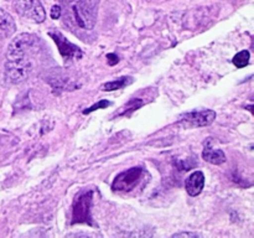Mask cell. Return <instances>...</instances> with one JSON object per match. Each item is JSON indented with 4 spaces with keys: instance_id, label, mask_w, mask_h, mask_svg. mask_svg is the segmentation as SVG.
<instances>
[{
    "instance_id": "cell-1",
    "label": "cell",
    "mask_w": 254,
    "mask_h": 238,
    "mask_svg": "<svg viewBox=\"0 0 254 238\" xmlns=\"http://www.w3.org/2000/svg\"><path fill=\"white\" fill-rule=\"evenodd\" d=\"M99 0H71L68 16L71 21L84 30H92L97 21Z\"/></svg>"
},
{
    "instance_id": "cell-2",
    "label": "cell",
    "mask_w": 254,
    "mask_h": 238,
    "mask_svg": "<svg viewBox=\"0 0 254 238\" xmlns=\"http://www.w3.org/2000/svg\"><path fill=\"white\" fill-rule=\"evenodd\" d=\"M40 50V40L31 34H20L7 47V61H31Z\"/></svg>"
},
{
    "instance_id": "cell-3",
    "label": "cell",
    "mask_w": 254,
    "mask_h": 238,
    "mask_svg": "<svg viewBox=\"0 0 254 238\" xmlns=\"http://www.w3.org/2000/svg\"><path fill=\"white\" fill-rule=\"evenodd\" d=\"M92 200H93V191H84L81 192L73 201L72 205V225L74 223H87L93 225L91 216Z\"/></svg>"
},
{
    "instance_id": "cell-4",
    "label": "cell",
    "mask_w": 254,
    "mask_h": 238,
    "mask_svg": "<svg viewBox=\"0 0 254 238\" xmlns=\"http://www.w3.org/2000/svg\"><path fill=\"white\" fill-rule=\"evenodd\" d=\"M144 175H145V170L140 166L129 169V170L123 171L116 176L113 183H112V188L114 191H119V192L133 191L141 182V178H144Z\"/></svg>"
},
{
    "instance_id": "cell-5",
    "label": "cell",
    "mask_w": 254,
    "mask_h": 238,
    "mask_svg": "<svg viewBox=\"0 0 254 238\" xmlns=\"http://www.w3.org/2000/svg\"><path fill=\"white\" fill-rule=\"evenodd\" d=\"M32 68L34 62L31 61H6L5 63L6 77L11 83H21L26 81L32 72Z\"/></svg>"
},
{
    "instance_id": "cell-6",
    "label": "cell",
    "mask_w": 254,
    "mask_h": 238,
    "mask_svg": "<svg viewBox=\"0 0 254 238\" xmlns=\"http://www.w3.org/2000/svg\"><path fill=\"white\" fill-rule=\"evenodd\" d=\"M49 36L52 37L55 44L57 45L60 54L64 57V61H76V60H79L82 57L81 49H79L78 46H76V45L71 44V42H69L60 31L49 32Z\"/></svg>"
},
{
    "instance_id": "cell-7",
    "label": "cell",
    "mask_w": 254,
    "mask_h": 238,
    "mask_svg": "<svg viewBox=\"0 0 254 238\" xmlns=\"http://www.w3.org/2000/svg\"><path fill=\"white\" fill-rule=\"evenodd\" d=\"M15 6H16V11L21 16L34 20L35 22L45 21L46 14L39 0H17Z\"/></svg>"
},
{
    "instance_id": "cell-8",
    "label": "cell",
    "mask_w": 254,
    "mask_h": 238,
    "mask_svg": "<svg viewBox=\"0 0 254 238\" xmlns=\"http://www.w3.org/2000/svg\"><path fill=\"white\" fill-rule=\"evenodd\" d=\"M216 119V113L211 109L205 111H195L183 116V121L190 126H207L213 123Z\"/></svg>"
},
{
    "instance_id": "cell-9",
    "label": "cell",
    "mask_w": 254,
    "mask_h": 238,
    "mask_svg": "<svg viewBox=\"0 0 254 238\" xmlns=\"http://www.w3.org/2000/svg\"><path fill=\"white\" fill-rule=\"evenodd\" d=\"M205 186V175L201 171H195L188 178L185 182L186 191L190 196H197L202 192Z\"/></svg>"
},
{
    "instance_id": "cell-10",
    "label": "cell",
    "mask_w": 254,
    "mask_h": 238,
    "mask_svg": "<svg viewBox=\"0 0 254 238\" xmlns=\"http://www.w3.org/2000/svg\"><path fill=\"white\" fill-rule=\"evenodd\" d=\"M16 31V25L11 15L0 9V39H7Z\"/></svg>"
},
{
    "instance_id": "cell-11",
    "label": "cell",
    "mask_w": 254,
    "mask_h": 238,
    "mask_svg": "<svg viewBox=\"0 0 254 238\" xmlns=\"http://www.w3.org/2000/svg\"><path fill=\"white\" fill-rule=\"evenodd\" d=\"M202 158L205 159L207 163L211 164H215V165H221L226 161V155L222 150L220 149H213L211 146V140L208 139L206 141V145L205 149H203V153H202Z\"/></svg>"
},
{
    "instance_id": "cell-12",
    "label": "cell",
    "mask_w": 254,
    "mask_h": 238,
    "mask_svg": "<svg viewBox=\"0 0 254 238\" xmlns=\"http://www.w3.org/2000/svg\"><path fill=\"white\" fill-rule=\"evenodd\" d=\"M133 82V78L131 77H121L118 79H114V81L108 82V83L103 84L102 88L107 92H112V91H118V89L123 88V87L128 86Z\"/></svg>"
},
{
    "instance_id": "cell-13",
    "label": "cell",
    "mask_w": 254,
    "mask_h": 238,
    "mask_svg": "<svg viewBox=\"0 0 254 238\" xmlns=\"http://www.w3.org/2000/svg\"><path fill=\"white\" fill-rule=\"evenodd\" d=\"M250 52L248 51H240L237 55H236L235 57H233L232 62L235 63L236 67H238V68H242V67H246L248 63H250Z\"/></svg>"
},
{
    "instance_id": "cell-14",
    "label": "cell",
    "mask_w": 254,
    "mask_h": 238,
    "mask_svg": "<svg viewBox=\"0 0 254 238\" xmlns=\"http://www.w3.org/2000/svg\"><path fill=\"white\" fill-rule=\"evenodd\" d=\"M109 106H111V102L104 101V99H103V101H99L98 103L93 104V106L89 107V108L84 109L83 114H89V113H92V112L97 111V109H99V108H107V107H109Z\"/></svg>"
},
{
    "instance_id": "cell-15",
    "label": "cell",
    "mask_w": 254,
    "mask_h": 238,
    "mask_svg": "<svg viewBox=\"0 0 254 238\" xmlns=\"http://www.w3.org/2000/svg\"><path fill=\"white\" fill-rule=\"evenodd\" d=\"M50 14H51V17L54 20L60 19V16H61V6H60V5H55V6H52L51 12H50Z\"/></svg>"
},
{
    "instance_id": "cell-16",
    "label": "cell",
    "mask_w": 254,
    "mask_h": 238,
    "mask_svg": "<svg viewBox=\"0 0 254 238\" xmlns=\"http://www.w3.org/2000/svg\"><path fill=\"white\" fill-rule=\"evenodd\" d=\"M173 237H175V238H179V237H191V238H193V237H198V236L196 235V233L183 232V233H175V235H173Z\"/></svg>"
},
{
    "instance_id": "cell-17",
    "label": "cell",
    "mask_w": 254,
    "mask_h": 238,
    "mask_svg": "<svg viewBox=\"0 0 254 238\" xmlns=\"http://www.w3.org/2000/svg\"><path fill=\"white\" fill-rule=\"evenodd\" d=\"M107 59L108 60H113V61H109V64H116V63H118V56H116V55L114 54H109V55H107Z\"/></svg>"
}]
</instances>
